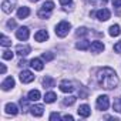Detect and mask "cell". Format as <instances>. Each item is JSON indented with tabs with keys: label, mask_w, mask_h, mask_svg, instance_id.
<instances>
[{
	"label": "cell",
	"mask_w": 121,
	"mask_h": 121,
	"mask_svg": "<svg viewBox=\"0 0 121 121\" xmlns=\"http://www.w3.org/2000/svg\"><path fill=\"white\" fill-rule=\"evenodd\" d=\"M97 80H98V84L105 90H112L118 86V77L115 71L110 67H103L101 70H98Z\"/></svg>",
	"instance_id": "obj_1"
},
{
	"label": "cell",
	"mask_w": 121,
	"mask_h": 121,
	"mask_svg": "<svg viewBox=\"0 0 121 121\" xmlns=\"http://www.w3.org/2000/svg\"><path fill=\"white\" fill-rule=\"evenodd\" d=\"M70 29H71V24H70L69 22H60V23L56 26V34H57L58 37H66V36L69 34Z\"/></svg>",
	"instance_id": "obj_2"
},
{
	"label": "cell",
	"mask_w": 121,
	"mask_h": 121,
	"mask_svg": "<svg viewBox=\"0 0 121 121\" xmlns=\"http://www.w3.org/2000/svg\"><path fill=\"white\" fill-rule=\"evenodd\" d=\"M95 105H97V108L101 110V111L108 110V107H110V98H108V95H100V97L97 98Z\"/></svg>",
	"instance_id": "obj_3"
},
{
	"label": "cell",
	"mask_w": 121,
	"mask_h": 121,
	"mask_svg": "<svg viewBox=\"0 0 121 121\" xmlns=\"http://www.w3.org/2000/svg\"><path fill=\"white\" fill-rule=\"evenodd\" d=\"M16 3H17V0H3L2 2V9H3V12L4 13H12L13 12V9H14V6H16Z\"/></svg>",
	"instance_id": "obj_4"
},
{
	"label": "cell",
	"mask_w": 121,
	"mask_h": 121,
	"mask_svg": "<svg viewBox=\"0 0 121 121\" xmlns=\"http://www.w3.org/2000/svg\"><path fill=\"white\" fill-rule=\"evenodd\" d=\"M29 36H30V30H29V27H20L17 31H16V37L19 39V40H22V41H26L27 39H29Z\"/></svg>",
	"instance_id": "obj_5"
},
{
	"label": "cell",
	"mask_w": 121,
	"mask_h": 121,
	"mask_svg": "<svg viewBox=\"0 0 121 121\" xmlns=\"http://www.w3.org/2000/svg\"><path fill=\"white\" fill-rule=\"evenodd\" d=\"M33 80H34V74H33L31 71H29V70H23V71L20 73V81H22V83L27 84V83H31Z\"/></svg>",
	"instance_id": "obj_6"
},
{
	"label": "cell",
	"mask_w": 121,
	"mask_h": 121,
	"mask_svg": "<svg viewBox=\"0 0 121 121\" xmlns=\"http://www.w3.org/2000/svg\"><path fill=\"white\" fill-rule=\"evenodd\" d=\"M95 16H97V19H98V20H101V22H107V20L110 19L111 13H110V10H108V9H100V10L95 13Z\"/></svg>",
	"instance_id": "obj_7"
},
{
	"label": "cell",
	"mask_w": 121,
	"mask_h": 121,
	"mask_svg": "<svg viewBox=\"0 0 121 121\" xmlns=\"http://www.w3.org/2000/svg\"><path fill=\"white\" fill-rule=\"evenodd\" d=\"M60 90H61L63 93H71V91L74 90L73 83L69 81V80H63L61 83H60Z\"/></svg>",
	"instance_id": "obj_8"
},
{
	"label": "cell",
	"mask_w": 121,
	"mask_h": 121,
	"mask_svg": "<svg viewBox=\"0 0 121 121\" xmlns=\"http://www.w3.org/2000/svg\"><path fill=\"white\" fill-rule=\"evenodd\" d=\"M30 46H27V44H19L17 47H16V51H17V54L19 56H22V57H26L29 53H30Z\"/></svg>",
	"instance_id": "obj_9"
},
{
	"label": "cell",
	"mask_w": 121,
	"mask_h": 121,
	"mask_svg": "<svg viewBox=\"0 0 121 121\" xmlns=\"http://www.w3.org/2000/svg\"><path fill=\"white\" fill-rule=\"evenodd\" d=\"M30 112H31V115H34V117H41L43 112H44V107H43L41 104H36V105L30 107Z\"/></svg>",
	"instance_id": "obj_10"
},
{
	"label": "cell",
	"mask_w": 121,
	"mask_h": 121,
	"mask_svg": "<svg viewBox=\"0 0 121 121\" xmlns=\"http://www.w3.org/2000/svg\"><path fill=\"white\" fill-rule=\"evenodd\" d=\"M77 112H78V115H80V117H84V118H87V117L91 114V110H90V107H88L87 104H83V105H80V107H78Z\"/></svg>",
	"instance_id": "obj_11"
},
{
	"label": "cell",
	"mask_w": 121,
	"mask_h": 121,
	"mask_svg": "<svg viewBox=\"0 0 121 121\" xmlns=\"http://www.w3.org/2000/svg\"><path fill=\"white\" fill-rule=\"evenodd\" d=\"M47 39H48L47 30H39V31L34 34V40H36V41H46Z\"/></svg>",
	"instance_id": "obj_12"
},
{
	"label": "cell",
	"mask_w": 121,
	"mask_h": 121,
	"mask_svg": "<svg viewBox=\"0 0 121 121\" xmlns=\"http://www.w3.org/2000/svg\"><path fill=\"white\" fill-rule=\"evenodd\" d=\"M14 87V78L13 77H7L3 83H2V88L4 90V91H9L10 88H13Z\"/></svg>",
	"instance_id": "obj_13"
},
{
	"label": "cell",
	"mask_w": 121,
	"mask_h": 121,
	"mask_svg": "<svg viewBox=\"0 0 121 121\" xmlns=\"http://www.w3.org/2000/svg\"><path fill=\"white\" fill-rule=\"evenodd\" d=\"M4 110H6V114H10V115H17V112H19V108H17V105H16V104H13V103H9V104H6Z\"/></svg>",
	"instance_id": "obj_14"
},
{
	"label": "cell",
	"mask_w": 121,
	"mask_h": 121,
	"mask_svg": "<svg viewBox=\"0 0 121 121\" xmlns=\"http://www.w3.org/2000/svg\"><path fill=\"white\" fill-rule=\"evenodd\" d=\"M30 66H31L36 71H41L43 67H44V66H43V61H41L40 58H33L31 61H30Z\"/></svg>",
	"instance_id": "obj_15"
},
{
	"label": "cell",
	"mask_w": 121,
	"mask_h": 121,
	"mask_svg": "<svg viewBox=\"0 0 121 121\" xmlns=\"http://www.w3.org/2000/svg\"><path fill=\"white\" fill-rule=\"evenodd\" d=\"M29 14H30V9L27 6H22L17 10V17L19 19H26V17H29Z\"/></svg>",
	"instance_id": "obj_16"
},
{
	"label": "cell",
	"mask_w": 121,
	"mask_h": 121,
	"mask_svg": "<svg viewBox=\"0 0 121 121\" xmlns=\"http://www.w3.org/2000/svg\"><path fill=\"white\" fill-rule=\"evenodd\" d=\"M90 48H91L93 53H101L104 50V44L101 41H93L91 46H90Z\"/></svg>",
	"instance_id": "obj_17"
},
{
	"label": "cell",
	"mask_w": 121,
	"mask_h": 121,
	"mask_svg": "<svg viewBox=\"0 0 121 121\" xmlns=\"http://www.w3.org/2000/svg\"><path fill=\"white\" fill-rule=\"evenodd\" d=\"M53 9H54V3L51 2V0H48V2H44V4L41 6L40 13H50Z\"/></svg>",
	"instance_id": "obj_18"
},
{
	"label": "cell",
	"mask_w": 121,
	"mask_h": 121,
	"mask_svg": "<svg viewBox=\"0 0 121 121\" xmlns=\"http://www.w3.org/2000/svg\"><path fill=\"white\" fill-rule=\"evenodd\" d=\"M43 86H44V88H51V87L56 86V81H54V78H51L50 76H46V77L43 78Z\"/></svg>",
	"instance_id": "obj_19"
},
{
	"label": "cell",
	"mask_w": 121,
	"mask_h": 121,
	"mask_svg": "<svg viewBox=\"0 0 121 121\" xmlns=\"http://www.w3.org/2000/svg\"><path fill=\"white\" fill-rule=\"evenodd\" d=\"M40 98V91L39 90H31L29 91V95H27V100L29 101H37Z\"/></svg>",
	"instance_id": "obj_20"
},
{
	"label": "cell",
	"mask_w": 121,
	"mask_h": 121,
	"mask_svg": "<svg viewBox=\"0 0 121 121\" xmlns=\"http://www.w3.org/2000/svg\"><path fill=\"white\" fill-rule=\"evenodd\" d=\"M110 36L111 37H117V36H120V33H121V30H120V26L118 24H112L111 27H110Z\"/></svg>",
	"instance_id": "obj_21"
},
{
	"label": "cell",
	"mask_w": 121,
	"mask_h": 121,
	"mask_svg": "<svg viewBox=\"0 0 121 121\" xmlns=\"http://www.w3.org/2000/svg\"><path fill=\"white\" fill-rule=\"evenodd\" d=\"M56 98H57V95H56V93H53V91H50V93H46V95H44V101H46L47 104H51V103H54V101H56Z\"/></svg>",
	"instance_id": "obj_22"
},
{
	"label": "cell",
	"mask_w": 121,
	"mask_h": 121,
	"mask_svg": "<svg viewBox=\"0 0 121 121\" xmlns=\"http://www.w3.org/2000/svg\"><path fill=\"white\" fill-rule=\"evenodd\" d=\"M76 47L78 50H87V48H90V41L88 40H81L76 44Z\"/></svg>",
	"instance_id": "obj_23"
},
{
	"label": "cell",
	"mask_w": 121,
	"mask_h": 121,
	"mask_svg": "<svg viewBox=\"0 0 121 121\" xmlns=\"http://www.w3.org/2000/svg\"><path fill=\"white\" fill-rule=\"evenodd\" d=\"M112 108H114V111H117V112H121V97H118V98H115V100H114Z\"/></svg>",
	"instance_id": "obj_24"
},
{
	"label": "cell",
	"mask_w": 121,
	"mask_h": 121,
	"mask_svg": "<svg viewBox=\"0 0 121 121\" xmlns=\"http://www.w3.org/2000/svg\"><path fill=\"white\" fill-rule=\"evenodd\" d=\"M74 103H76V97H74V95L66 97V98L63 100V104H64V105H73Z\"/></svg>",
	"instance_id": "obj_25"
},
{
	"label": "cell",
	"mask_w": 121,
	"mask_h": 121,
	"mask_svg": "<svg viewBox=\"0 0 121 121\" xmlns=\"http://www.w3.org/2000/svg\"><path fill=\"white\" fill-rule=\"evenodd\" d=\"M0 39H2V46H3V47H9V46H12V40H10L9 37H6L4 34H2V37H0Z\"/></svg>",
	"instance_id": "obj_26"
},
{
	"label": "cell",
	"mask_w": 121,
	"mask_h": 121,
	"mask_svg": "<svg viewBox=\"0 0 121 121\" xmlns=\"http://www.w3.org/2000/svg\"><path fill=\"white\" fill-rule=\"evenodd\" d=\"M76 34L80 37V36H87L88 34V30L86 29V27H78L77 29V31H76Z\"/></svg>",
	"instance_id": "obj_27"
},
{
	"label": "cell",
	"mask_w": 121,
	"mask_h": 121,
	"mask_svg": "<svg viewBox=\"0 0 121 121\" xmlns=\"http://www.w3.org/2000/svg\"><path fill=\"white\" fill-rule=\"evenodd\" d=\"M2 57H3L4 60H12V58H13V53H12L10 50H4L3 54H2Z\"/></svg>",
	"instance_id": "obj_28"
},
{
	"label": "cell",
	"mask_w": 121,
	"mask_h": 121,
	"mask_svg": "<svg viewBox=\"0 0 121 121\" xmlns=\"http://www.w3.org/2000/svg\"><path fill=\"white\" fill-rule=\"evenodd\" d=\"M54 58V54L51 53H43V60H46V61H50V60Z\"/></svg>",
	"instance_id": "obj_29"
},
{
	"label": "cell",
	"mask_w": 121,
	"mask_h": 121,
	"mask_svg": "<svg viewBox=\"0 0 121 121\" xmlns=\"http://www.w3.org/2000/svg\"><path fill=\"white\" fill-rule=\"evenodd\" d=\"M61 118V115H60L58 112H51V115H50V120L53 121V120H60Z\"/></svg>",
	"instance_id": "obj_30"
},
{
	"label": "cell",
	"mask_w": 121,
	"mask_h": 121,
	"mask_svg": "<svg viewBox=\"0 0 121 121\" xmlns=\"http://www.w3.org/2000/svg\"><path fill=\"white\" fill-rule=\"evenodd\" d=\"M114 50H115V53H121V41L114 44Z\"/></svg>",
	"instance_id": "obj_31"
},
{
	"label": "cell",
	"mask_w": 121,
	"mask_h": 121,
	"mask_svg": "<svg viewBox=\"0 0 121 121\" xmlns=\"http://www.w3.org/2000/svg\"><path fill=\"white\" fill-rule=\"evenodd\" d=\"M7 27H9V29H14V27H16V22H14V20H9V22H7Z\"/></svg>",
	"instance_id": "obj_32"
},
{
	"label": "cell",
	"mask_w": 121,
	"mask_h": 121,
	"mask_svg": "<svg viewBox=\"0 0 121 121\" xmlns=\"http://www.w3.org/2000/svg\"><path fill=\"white\" fill-rule=\"evenodd\" d=\"M114 7H121V0H112Z\"/></svg>",
	"instance_id": "obj_33"
},
{
	"label": "cell",
	"mask_w": 121,
	"mask_h": 121,
	"mask_svg": "<svg viewBox=\"0 0 121 121\" xmlns=\"http://www.w3.org/2000/svg\"><path fill=\"white\" fill-rule=\"evenodd\" d=\"M20 105H22V107H23V108H27V101H26V100H23V98H22V100H20Z\"/></svg>",
	"instance_id": "obj_34"
},
{
	"label": "cell",
	"mask_w": 121,
	"mask_h": 121,
	"mask_svg": "<svg viewBox=\"0 0 121 121\" xmlns=\"http://www.w3.org/2000/svg\"><path fill=\"white\" fill-rule=\"evenodd\" d=\"M60 3H61L63 6H66V4H70L71 3V0H60Z\"/></svg>",
	"instance_id": "obj_35"
},
{
	"label": "cell",
	"mask_w": 121,
	"mask_h": 121,
	"mask_svg": "<svg viewBox=\"0 0 121 121\" xmlns=\"http://www.w3.org/2000/svg\"><path fill=\"white\" fill-rule=\"evenodd\" d=\"M63 118H64V120H70V121H73V115H64Z\"/></svg>",
	"instance_id": "obj_36"
},
{
	"label": "cell",
	"mask_w": 121,
	"mask_h": 121,
	"mask_svg": "<svg viewBox=\"0 0 121 121\" xmlns=\"http://www.w3.org/2000/svg\"><path fill=\"white\" fill-rule=\"evenodd\" d=\"M4 73H6V66L2 64V74H4Z\"/></svg>",
	"instance_id": "obj_37"
},
{
	"label": "cell",
	"mask_w": 121,
	"mask_h": 121,
	"mask_svg": "<svg viewBox=\"0 0 121 121\" xmlns=\"http://www.w3.org/2000/svg\"><path fill=\"white\" fill-rule=\"evenodd\" d=\"M19 66H22V67H23V66H26V61H24V60H22V61L19 63Z\"/></svg>",
	"instance_id": "obj_38"
},
{
	"label": "cell",
	"mask_w": 121,
	"mask_h": 121,
	"mask_svg": "<svg viewBox=\"0 0 121 121\" xmlns=\"http://www.w3.org/2000/svg\"><path fill=\"white\" fill-rule=\"evenodd\" d=\"M30 2H34V3H36V2H39V0H30Z\"/></svg>",
	"instance_id": "obj_39"
}]
</instances>
